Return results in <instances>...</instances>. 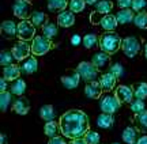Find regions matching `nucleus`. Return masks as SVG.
<instances>
[{
    "instance_id": "f257e3e1",
    "label": "nucleus",
    "mask_w": 147,
    "mask_h": 144,
    "mask_svg": "<svg viewBox=\"0 0 147 144\" xmlns=\"http://www.w3.org/2000/svg\"><path fill=\"white\" fill-rule=\"evenodd\" d=\"M59 125L61 135L71 140L83 137L87 133V131H90L89 118L83 110L79 109H71L64 113L63 116H60Z\"/></svg>"
},
{
    "instance_id": "f03ea898",
    "label": "nucleus",
    "mask_w": 147,
    "mask_h": 144,
    "mask_svg": "<svg viewBox=\"0 0 147 144\" xmlns=\"http://www.w3.org/2000/svg\"><path fill=\"white\" fill-rule=\"evenodd\" d=\"M121 42H123V40L120 38V35H117L113 31H108L98 38V45H100L101 52L108 53L109 56L115 54L121 48Z\"/></svg>"
},
{
    "instance_id": "7ed1b4c3",
    "label": "nucleus",
    "mask_w": 147,
    "mask_h": 144,
    "mask_svg": "<svg viewBox=\"0 0 147 144\" xmlns=\"http://www.w3.org/2000/svg\"><path fill=\"white\" fill-rule=\"evenodd\" d=\"M52 40L47 38L45 35H36V37L32 40V53L34 56H44L47 54L51 49L53 48Z\"/></svg>"
},
{
    "instance_id": "20e7f679",
    "label": "nucleus",
    "mask_w": 147,
    "mask_h": 144,
    "mask_svg": "<svg viewBox=\"0 0 147 144\" xmlns=\"http://www.w3.org/2000/svg\"><path fill=\"white\" fill-rule=\"evenodd\" d=\"M36 33V26L32 23V21L25 19L18 23V30H16V37L21 41H30L34 38Z\"/></svg>"
},
{
    "instance_id": "39448f33",
    "label": "nucleus",
    "mask_w": 147,
    "mask_h": 144,
    "mask_svg": "<svg viewBox=\"0 0 147 144\" xmlns=\"http://www.w3.org/2000/svg\"><path fill=\"white\" fill-rule=\"evenodd\" d=\"M76 71L79 72L80 78L86 82H91L97 78V72H98V68L95 67L91 61H82L79 63L78 67H76Z\"/></svg>"
},
{
    "instance_id": "423d86ee",
    "label": "nucleus",
    "mask_w": 147,
    "mask_h": 144,
    "mask_svg": "<svg viewBox=\"0 0 147 144\" xmlns=\"http://www.w3.org/2000/svg\"><path fill=\"white\" fill-rule=\"evenodd\" d=\"M121 48H123V52L127 57H135L138 56L139 50H140V44L138 41L136 37L134 35H129V37H125L121 42Z\"/></svg>"
},
{
    "instance_id": "0eeeda50",
    "label": "nucleus",
    "mask_w": 147,
    "mask_h": 144,
    "mask_svg": "<svg viewBox=\"0 0 147 144\" xmlns=\"http://www.w3.org/2000/svg\"><path fill=\"white\" fill-rule=\"evenodd\" d=\"M14 15L16 18H19L22 21H25L30 15V10H32V0H15L14 5Z\"/></svg>"
},
{
    "instance_id": "6e6552de",
    "label": "nucleus",
    "mask_w": 147,
    "mask_h": 144,
    "mask_svg": "<svg viewBox=\"0 0 147 144\" xmlns=\"http://www.w3.org/2000/svg\"><path fill=\"white\" fill-rule=\"evenodd\" d=\"M11 52L14 54L15 60L22 61V60H26L27 57H30L32 53V45H29L27 41H18V42L12 46Z\"/></svg>"
},
{
    "instance_id": "1a4fd4ad",
    "label": "nucleus",
    "mask_w": 147,
    "mask_h": 144,
    "mask_svg": "<svg viewBox=\"0 0 147 144\" xmlns=\"http://www.w3.org/2000/svg\"><path fill=\"white\" fill-rule=\"evenodd\" d=\"M120 105V101L115 95H106L100 103L102 113H109V114H113V113L117 112Z\"/></svg>"
},
{
    "instance_id": "9d476101",
    "label": "nucleus",
    "mask_w": 147,
    "mask_h": 144,
    "mask_svg": "<svg viewBox=\"0 0 147 144\" xmlns=\"http://www.w3.org/2000/svg\"><path fill=\"white\" fill-rule=\"evenodd\" d=\"M79 80H80V75L76 70H68L67 74H64L61 76V83L68 90H72L75 87H78Z\"/></svg>"
},
{
    "instance_id": "9b49d317",
    "label": "nucleus",
    "mask_w": 147,
    "mask_h": 144,
    "mask_svg": "<svg viewBox=\"0 0 147 144\" xmlns=\"http://www.w3.org/2000/svg\"><path fill=\"white\" fill-rule=\"evenodd\" d=\"M102 87H101L100 82L97 80H91V82H87V84L84 87V94L86 96H89L90 99H98L102 94Z\"/></svg>"
},
{
    "instance_id": "f8f14e48",
    "label": "nucleus",
    "mask_w": 147,
    "mask_h": 144,
    "mask_svg": "<svg viewBox=\"0 0 147 144\" xmlns=\"http://www.w3.org/2000/svg\"><path fill=\"white\" fill-rule=\"evenodd\" d=\"M115 96L120 101V103H128V102H132L134 91L128 86H119L115 90Z\"/></svg>"
},
{
    "instance_id": "ddd939ff",
    "label": "nucleus",
    "mask_w": 147,
    "mask_h": 144,
    "mask_svg": "<svg viewBox=\"0 0 147 144\" xmlns=\"http://www.w3.org/2000/svg\"><path fill=\"white\" fill-rule=\"evenodd\" d=\"M21 65H16V64H10L4 67V71H3V78L8 82H14V80L19 79L21 76Z\"/></svg>"
},
{
    "instance_id": "4468645a",
    "label": "nucleus",
    "mask_w": 147,
    "mask_h": 144,
    "mask_svg": "<svg viewBox=\"0 0 147 144\" xmlns=\"http://www.w3.org/2000/svg\"><path fill=\"white\" fill-rule=\"evenodd\" d=\"M16 30H18V25H15L12 21H4L0 26V33L1 35L5 38H14V35H16Z\"/></svg>"
},
{
    "instance_id": "2eb2a0df",
    "label": "nucleus",
    "mask_w": 147,
    "mask_h": 144,
    "mask_svg": "<svg viewBox=\"0 0 147 144\" xmlns=\"http://www.w3.org/2000/svg\"><path fill=\"white\" fill-rule=\"evenodd\" d=\"M116 82H117L116 76L109 71V72H105V74L101 76L100 84H101V87H102V90L104 91H112L113 88H115Z\"/></svg>"
},
{
    "instance_id": "dca6fc26",
    "label": "nucleus",
    "mask_w": 147,
    "mask_h": 144,
    "mask_svg": "<svg viewBox=\"0 0 147 144\" xmlns=\"http://www.w3.org/2000/svg\"><path fill=\"white\" fill-rule=\"evenodd\" d=\"M12 110L16 113V114H21V116H25L29 113L30 110V102L27 98H18L15 102H14V105H12Z\"/></svg>"
},
{
    "instance_id": "f3484780",
    "label": "nucleus",
    "mask_w": 147,
    "mask_h": 144,
    "mask_svg": "<svg viewBox=\"0 0 147 144\" xmlns=\"http://www.w3.org/2000/svg\"><path fill=\"white\" fill-rule=\"evenodd\" d=\"M57 23L61 27H71L75 23V15L72 11H63L57 16Z\"/></svg>"
},
{
    "instance_id": "a211bd4d",
    "label": "nucleus",
    "mask_w": 147,
    "mask_h": 144,
    "mask_svg": "<svg viewBox=\"0 0 147 144\" xmlns=\"http://www.w3.org/2000/svg\"><path fill=\"white\" fill-rule=\"evenodd\" d=\"M37 68H38V61H37L36 56L27 57L25 61H22V64H21V70L25 74H33V72L37 71Z\"/></svg>"
},
{
    "instance_id": "6ab92c4d",
    "label": "nucleus",
    "mask_w": 147,
    "mask_h": 144,
    "mask_svg": "<svg viewBox=\"0 0 147 144\" xmlns=\"http://www.w3.org/2000/svg\"><path fill=\"white\" fill-rule=\"evenodd\" d=\"M117 25H119L117 18H116V15H112V14L104 15L102 21H101V26H102V29H105L106 31H113L117 27Z\"/></svg>"
},
{
    "instance_id": "aec40b11",
    "label": "nucleus",
    "mask_w": 147,
    "mask_h": 144,
    "mask_svg": "<svg viewBox=\"0 0 147 144\" xmlns=\"http://www.w3.org/2000/svg\"><path fill=\"white\" fill-rule=\"evenodd\" d=\"M115 124V116L113 114H109V113H102L97 117V125L100 128L108 129L110 128L112 125Z\"/></svg>"
},
{
    "instance_id": "412c9836",
    "label": "nucleus",
    "mask_w": 147,
    "mask_h": 144,
    "mask_svg": "<svg viewBox=\"0 0 147 144\" xmlns=\"http://www.w3.org/2000/svg\"><path fill=\"white\" fill-rule=\"evenodd\" d=\"M134 95L136 96V99H146L147 98V83L146 82H138L135 84L131 86Z\"/></svg>"
},
{
    "instance_id": "4be33fe9",
    "label": "nucleus",
    "mask_w": 147,
    "mask_h": 144,
    "mask_svg": "<svg viewBox=\"0 0 147 144\" xmlns=\"http://www.w3.org/2000/svg\"><path fill=\"white\" fill-rule=\"evenodd\" d=\"M68 7L67 0H48V10L51 12H63Z\"/></svg>"
},
{
    "instance_id": "5701e85b",
    "label": "nucleus",
    "mask_w": 147,
    "mask_h": 144,
    "mask_svg": "<svg viewBox=\"0 0 147 144\" xmlns=\"http://www.w3.org/2000/svg\"><path fill=\"white\" fill-rule=\"evenodd\" d=\"M116 18H117V22L121 23V25H127L129 22L134 21V11L129 10V8H123L120 10L117 14H116Z\"/></svg>"
},
{
    "instance_id": "b1692460",
    "label": "nucleus",
    "mask_w": 147,
    "mask_h": 144,
    "mask_svg": "<svg viewBox=\"0 0 147 144\" xmlns=\"http://www.w3.org/2000/svg\"><path fill=\"white\" fill-rule=\"evenodd\" d=\"M123 140L127 144H136L138 141V129L134 127H127L123 131Z\"/></svg>"
},
{
    "instance_id": "393cba45",
    "label": "nucleus",
    "mask_w": 147,
    "mask_h": 144,
    "mask_svg": "<svg viewBox=\"0 0 147 144\" xmlns=\"http://www.w3.org/2000/svg\"><path fill=\"white\" fill-rule=\"evenodd\" d=\"M91 63H93L98 70H101V68H104V67L108 65V63H109V54L104 53V52L95 53L94 56H93V59H91Z\"/></svg>"
},
{
    "instance_id": "a878e982",
    "label": "nucleus",
    "mask_w": 147,
    "mask_h": 144,
    "mask_svg": "<svg viewBox=\"0 0 147 144\" xmlns=\"http://www.w3.org/2000/svg\"><path fill=\"white\" fill-rule=\"evenodd\" d=\"M42 35H45L49 40H53L57 35V26L55 23H52V22L47 21V23L42 26Z\"/></svg>"
},
{
    "instance_id": "bb28decb",
    "label": "nucleus",
    "mask_w": 147,
    "mask_h": 144,
    "mask_svg": "<svg viewBox=\"0 0 147 144\" xmlns=\"http://www.w3.org/2000/svg\"><path fill=\"white\" fill-rule=\"evenodd\" d=\"M113 8V1L112 0H100L97 4H95V10L98 11L102 15L110 14V11Z\"/></svg>"
},
{
    "instance_id": "cd10ccee",
    "label": "nucleus",
    "mask_w": 147,
    "mask_h": 144,
    "mask_svg": "<svg viewBox=\"0 0 147 144\" xmlns=\"http://www.w3.org/2000/svg\"><path fill=\"white\" fill-rule=\"evenodd\" d=\"M30 21H32V23L34 26L38 27V26H44L48 19H47V15L42 11H34V12H32V15H30Z\"/></svg>"
},
{
    "instance_id": "c85d7f7f",
    "label": "nucleus",
    "mask_w": 147,
    "mask_h": 144,
    "mask_svg": "<svg viewBox=\"0 0 147 144\" xmlns=\"http://www.w3.org/2000/svg\"><path fill=\"white\" fill-rule=\"evenodd\" d=\"M59 131H60V125L55 121H47L45 127H44V132L48 137H53V136H57Z\"/></svg>"
},
{
    "instance_id": "c756f323",
    "label": "nucleus",
    "mask_w": 147,
    "mask_h": 144,
    "mask_svg": "<svg viewBox=\"0 0 147 144\" xmlns=\"http://www.w3.org/2000/svg\"><path fill=\"white\" fill-rule=\"evenodd\" d=\"M25 91H26V82H25V80H22V79L14 80V83L11 84V92H12L14 95L21 96Z\"/></svg>"
},
{
    "instance_id": "7c9ffc66",
    "label": "nucleus",
    "mask_w": 147,
    "mask_h": 144,
    "mask_svg": "<svg viewBox=\"0 0 147 144\" xmlns=\"http://www.w3.org/2000/svg\"><path fill=\"white\" fill-rule=\"evenodd\" d=\"M40 116L45 121H53V118H55V109H53V106L52 105H44L40 109Z\"/></svg>"
},
{
    "instance_id": "2f4dec72",
    "label": "nucleus",
    "mask_w": 147,
    "mask_h": 144,
    "mask_svg": "<svg viewBox=\"0 0 147 144\" xmlns=\"http://www.w3.org/2000/svg\"><path fill=\"white\" fill-rule=\"evenodd\" d=\"M134 23H135V26L136 27L146 30L147 29V12L146 11L138 12L136 15H135V18H134Z\"/></svg>"
},
{
    "instance_id": "473e14b6",
    "label": "nucleus",
    "mask_w": 147,
    "mask_h": 144,
    "mask_svg": "<svg viewBox=\"0 0 147 144\" xmlns=\"http://www.w3.org/2000/svg\"><path fill=\"white\" fill-rule=\"evenodd\" d=\"M11 94L8 91H0V110L1 112H7V109L11 103Z\"/></svg>"
},
{
    "instance_id": "72a5a7b5",
    "label": "nucleus",
    "mask_w": 147,
    "mask_h": 144,
    "mask_svg": "<svg viewBox=\"0 0 147 144\" xmlns=\"http://www.w3.org/2000/svg\"><path fill=\"white\" fill-rule=\"evenodd\" d=\"M14 54H12V52L11 50H3L1 53H0V64L4 65V67H7V65L10 64H14L12 61H14Z\"/></svg>"
},
{
    "instance_id": "f704fd0d",
    "label": "nucleus",
    "mask_w": 147,
    "mask_h": 144,
    "mask_svg": "<svg viewBox=\"0 0 147 144\" xmlns=\"http://www.w3.org/2000/svg\"><path fill=\"white\" fill-rule=\"evenodd\" d=\"M86 7V0H71L69 1V11L75 12H82Z\"/></svg>"
},
{
    "instance_id": "c9c22d12",
    "label": "nucleus",
    "mask_w": 147,
    "mask_h": 144,
    "mask_svg": "<svg viewBox=\"0 0 147 144\" xmlns=\"http://www.w3.org/2000/svg\"><path fill=\"white\" fill-rule=\"evenodd\" d=\"M135 120H136L138 125L140 127L142 131H147V110H143V112L138 113Z\"/></svg>"
},
{
    "instance_id": "e433bc0d",
    "label": "nucleus",
    "mask_w": 147,
    "mask_h": 144,
    "mask_svg": "<svg viewBox=\"0 0 147 144\" xmlns=\"http://www.w3.org/2000/svg\"><path fill=\"white\" fill-rule=\"evenodd\" d=\"M83 45H84V48H87V49H90V48H93L95 44L98 42V37L95 35V34H86L83 37Z\"/></svg>"
},
{
    "instance_id": "4c0bfd02",
    "label": "nucleus",
    "mask_w": 147,
    "mask_h": 144,
    "mask_svg": "<svg viewBox=\"0 0 147 144\" xmlns=\"http://www.w3.org/2000/svg\"><path fill=\"white\" fill-rule=\"evenodd\" d=\"M87 144H98L100 143V135L95 131H87V133L83 136Z\"/></svg>"
},
{
    "instance_id": "58836bf2",
    "label": "nucleus",
    "mask_w": 147,
    "mask_h": 144,
    "mask_svg": "<svg viewBox=\"0 0 147 144\" xmlns=\"http://www.w3.org/2000/svg\"><path fill=\"white\" fill-rule=\"evenodd\" d=\"M109 71L116 76V79H120V78H123V75H124V67L121 64H119V63H115V64L110 67Z\"/></svg>"
},
{
    "instance_id": "ea45409f",
    "label": "nucleus",
    "mask_w": 147,
    "mask_h": 144,
    "mask_svg": "<svg viewBox=\"0 0 147 144\" xmlns=\"http://www.w3.org/2000/svg\"><path fill=\"white\" fill-rule=\"evenodd\" d=\"M131 110L134 113H140V112H143L144 110V101L143 99H136V101H134V102H131Z\"/></svg>"
},
{
    "instance_id": "a19ab883",
    "label": "nucleus",
    "mask_w": 147,
    "mask_h": 144,
    "mask_svg": "<svg viewBox=\"0 0 147 144\" xmlns=\"http://www.w3.org/2000/svg\"><path fill=\"white\" fill-rule=\"evenodd\" d=\"M147 5L146 0H132L131 4V10L136 11V12H140V11H144V7Z\"/></svg>"
},
{
    "instance_id": "79ce46f5",
    "label": "nucleus",
    "mask_w": 147,
    "mask_h": 144,
    "mask_svg": "<svg viewBox=\"0 0 147 144\" xmlns=\"http://www.w3.org/2000/svg\"><path fill=\"white\" fill-rule=\"evenodd\" d=\"M90 23L91 25H101V21H102V14H100L97 10H94V11H91L90 12Z\"/></svg>"
},
{
    "instance_id": "37998d69",
    "label": "nucleus",
    "mask_w": 147,
    "mask_h": 144,
    "mask_svg": "<svg viewBox=\"0 0 147 144\" xmlns=\"http://www.w3.org/2000/svg\"><path fill=\"white\" fill-rule=\"evenodd\" d=\"M48 144H67V141L64 139V136L63 137H61V136H53V137L49 139Z\"/></svg>"
},
{
    "instance_id": "c03bdc74",
    "label": "nucleus",
    "mask_w": 147,
    "mask_h": 144,
    "mask_svg": "<svg viewBox=\"0 0 147 144\" xmlns=\"http://www.w3.org/2000/svg\"><path fill=\"white\" fill-rule=\"evenodd\" d=\"M117 4H119V7L121 10L123 8H128V7H131L132 0H117Z\"/></svg>"
},
{
    "instance_id": "a18cd8bd",
    "label": "nucleus",
    "mask_w": 147,
    "mask_h": 144,
    "mask_svg": "<svg viewBox=\"0 0 147 144\" xmlns=\"http://www.w3.org/2000/svg\"><path fill=\"white\" fill-rule=\"evenodd\" d=\"M83 41V38L80 37L79 34H74L72 37H71V44H72L74 46H76V45H79V44Z\"/></svg>"
},
{
    "instance_id": "49530a36",
    "label": "nucleus",
    "mask_w": 147,
    "mask_h": 144,
    "mask_svg": "<svg viewBox=\"0 0 147 144\" xmlns=\"http://www.w3.org/2000/svg\"><path fill=\"white\" fill-rule=\"evenodd\" d=\"M69 144H87V141L84 140V137H78V139H72Z\"/></svg>"
},
{
    "instance_id": "de8ad7c7",
    "label": "nucleus",
    "mask_w": 147,
    "mask_h": 144,
    "mask_svg": "<svg viewBox=\"0 0 147 144\" xmlns=\"http://www.w3.org/2000/svg\"><path fill=\"white\" fill-rule=\"evenodd\" d=\"M7 82L4 78H0V91H5L7 90Z\"/></svg>"
},
{
    "instance_id": "09e8293b",
    "label": "nucleus",
    "mask_w": 147,
    "mask_h": 144,
    "mask_svg": "<svg viewBox=\"0 0 147 144\" xmlns=\"http://www.w3.org/2000/svg\"><path fill=\"white\" fill-rule=\"evenodd\" d=\"M136 144H147V135L142 136V137H139L136 141Z\"/></svg>"
},
{
    "instance_id": "8fccbe9b",
    "label": "nucleus",
    "mask_w": 147,
    "mask_h": 144,
    "mask_svg": "<svg viewBox=\"0 0 147 144\" xmlns=\"http://www.w3.org/2000/svg\"><path fill=\"white\" fill-rule=\"evenodd\" d=\"M0 144H8V141H7V135H4V133L0 135Z\"/></svg>"
},
{
    "instance_id": "3c124183",
    "label": "nucleus",
    "mask_w": 147,
    "mask_h": 144,
    "mask_svg": "<svg viewBox=\"0 0 147 144\" xmlns=\"http://www.w3.org/2000/svg\"><path fill=\"white\" fill-rule=\"evenodd\" d=\"M100 0H86V4H90V5H93V4H97Z\"/></svg>"
},
{
    "instance_id": "603ef678",
    "label": "nucleus",
    "mask_w": 147,
    "mask_h": 144,
    "mask_svg": "<svg viewBox=\"0 0 147 144\" xmlns=\"http://www.w3.org/2000/svg\"><path fill=\"white\" fill-rule=\"evenodd\" d=\"M144 56H146V59H147V44L144 45Z\"/></svg>"
},
{
    "instance_id": "864d4df0",
    "label": "nucleus",
    "mask_w": 147,
    "mask_h": 144,
    "mask_svg": "<svg viewBox=\"0 0 147 144\" xmlns=\"http://www.w3.org/2000/svg\"><path fill=\"white\" fill-rule=\"evenodd\" d=\"M113 144H119V143H113Z\"/></svg>"
}]
</instances>
